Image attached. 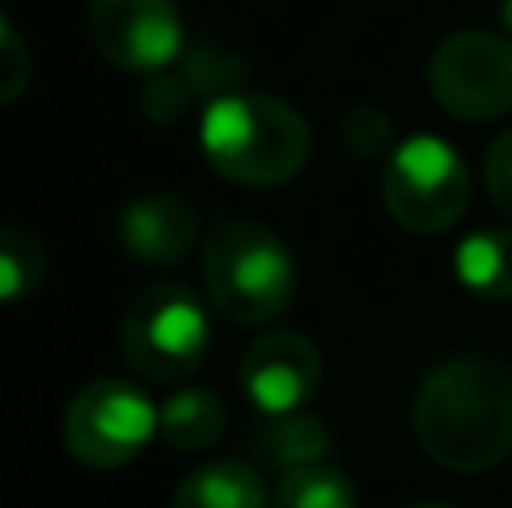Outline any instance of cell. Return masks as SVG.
Returning <instances> with one entry per match:
<instances>
[{"mask_svg": "<svg viewBox=\"0 0 512 508\" xmlns=\"http://www.w3.org/2000/svg\"><path fill=\"white\" fill-rule=\"evenodd\" d=\"M486 189L499 212L512 221V126L486 149Z\"/></svg>", "mask_w": 512, "mask_h": 508, "instance_id": "cell-19", "label": "cell"}, {"mask_svg": "<svg viewBox=\"0 0 512 508\" xmlns=\"http://www.w3.org/2000/svg\"><path fill=\"white\" fill-rule=\"evenodd\" d=\"M198 243V207L180 194L153 189L122 207L117 216V248L144 266H176Z\"/></svg>", "mask_w": 512, "mask_h": 508, "instance_id": "cell-10", "label": "cell"}, {"mask_svg": "<svg viewBox=\"0 0 512 508\" xmlns=\"http://www.w3.org/2000/svg\"><path fill=\"white\" fill-rule=\"evenodd\" d=\"M207 302L234 324H270L297 297V261L274 230L225 221L203 243Z\"/></svg>", "mask_w": 512, "mask_h": 508, "instance_id": "cell-3", "label": "cell"}, {"mask_svg": "<svg viewBox=\"0 0 512 508\" xmlns=\"http://www.w3.org/2000/svg\"><path fill=\"white\" fill-rule=\"evenodd\" d=\"M198 144H203L207 167L230 185L274 189L301 176L310 158V126L279 95L225 90L203 104Z\"/></svg>", "mask_w": 512, "mask_h": 508, "instance_id": "cell-2", "label": "cell"}, {"mask_svg": "<svg viewBox=\"0 0 512 508\" xmlns=\"http://www.w3.org/2000/svg\"><path fill=\"white\" fill-rule=\"evenodd\" d=\"M328 450H333L328 423L315 419V414H301V410L270 414V419L252 432V455L261 459V464L279 468V473L306 468V464H324Z\"/></svg>", "mask_w": 512, "mask_h": 508, "instance_id": "cell-12", "label": "cell"}, {"mask_svg": "<svg viewBox=\"0 0 512 508\" xmlns=\"http://www.w3.org/2000/svg\"><path fill=\"white\" fill-rule=\"evenodd\" d=\"M414 437L450 473H486L512 450V374L490 356H450L414 392Z\"/></svg>", "mask_w": 512, "mask_h": 508, "instance_id": "cell-1", "label": "cell"}, {"mask_svg": "<svg viewBox=\"0 0 512 508\" xmlns=\"http://www.w3.org/2000/svg\"><path fill=\"white\" fill-rule=\"evenodd\" d=\"M319 378H324V360L319 347L306 333L292 329H270L243 351L239 365V387L256 410L270 419V414H292L319 392Z\"/></svg>", "mask_w": 512, "mask_h": 508, "instance_id": "cell-9", "label": "cell"}, {"mask_svg": "<svg viewBox=\"0 0 512 508\" xmlns=\"http://www.w3.org/2000/svg\"><path fill=\"white\" fill-rule=\"evenodd\" d=\"M171 508H274V500L252 464L216 459V464H198L194 473L180 477Z\"/></svg>", "mask_w": 512, "mask_h": 508, "instance_id": "cell-11", "label": "cell"}, {"mask_svg": "<svg viewBox=\"0 0 512 508\" xmlns=\"http://www.w3.org/2000/svg\"><path fill=\"white\" fill-rule=\"evenodd\" d=\"M382 203L409 234H445L472 203L463 153L441 135H409L382 162Z\"/></svg>", "mask_w": 512, "mask_h": 508, "instance_id": "cell-5", "label": "cell"}, {"mask_svg": "<svg viewBox=\"0 0 512 508\" xmlns=\"http://www.w3.org/2000/svg\"><path fill=\"white\" fill-rule=\"evenodd\" d=\"M0 59H5V68H0V99L14 104L27 90V81H32V54H27L23 36H18V27L9 18H0Z\"/></svg>", "mask_w": 512, "mask_h": 508, "instance_id": "cell-18", "label": "cell"}, {"mask_svg": "<svg viewBox=\"0 0 512 508\" xmlns=\"http://www.w3.org/2000/svg\"><path fill=\"white\" fill-rule=\"evenodd\" d=\"M45 284V243L23 225L0 230V297L23 302Z\"/></svg>", "mask_w": 512, "mask_h": 508, "instance_id": "cell-16", "label": "cell"}, {"mask_svg": "<svg viewBox=\"0 0 512 508\" xmlns=\"http://www.w3.org/2000/svg\"><path fill=\"white\" fill-rule=\"evenodd\" d=\"M342 149L355 153V158H378L382 149H396L391 144V122L382 108H351V113L342 117Z\"/></svg>", "mask_w": 512, "mask_h": 508, "instance_id": "cell-17", "label": "cell"}, {"mask_svg": "<svg viewBox=\"0 0 512 508\" xmlns=\"http://www.w3.org/2000/svg\"><path fill=\"white\" fill-rule=\"evenodd\" d=\"M86 32L113 68L158 72L185 54V18L176 0H90Z\"/></svg>", "mask_w": 512, "mask_h": 508, "instance_id": "cell-8", "label": "cell"}, {"mask_svg": "<svg viewBox=\"0 0 512 508\" xmlns=\"http://www.w3.org/2000/svg\"><path fill=\"white\" fill-rule=\"evenodd\" d=\"M225 401L207 387H180L167 405H162V437L171 450H207L225 437Z\"/></svg>", "mask_w": 512, "mask_h": 508, "instance_id": "cell-14", "label": "cell"}, {"mask_svg": "<svg viewBox=\"0 0 512 508\" xmlns=\"http://www.w3.org/2000/svg\"><path fill=\"white\" fill-rule=\"evenodd\" d=\"M409 508H450V504H409Z\"/></svg>", "mask_w": 512, "mask_h": 508, "instance_id": "cell-21", "label": "cell"}, {"mask_svg": "<svg viewBox=\"0 0 512 508\" xmlns=\"http://www.w3.org/2000/svg\"><path fill=\"white\" fill-rule=\"evenodd\" d=\"M499 18H504V27H508V36H512V0H504V5H499Z\"/></svg>", "mask_w": 512, "mask_h": 508, "instance_id": "cell-20", "label": "cell"}, {"mask_svg": "<svg viewBox=\"0 0 512 508\" xmlns=\"http://www.w3.org/2000/svg\"><path fill=\"white\" fill-rule=\"evenodd\" d=\"M274 508H360L355 482L333 464L288 468L274 486Z\"/></svg>", "mask_w": 512, "mask_h": 508, "instance_id": "cell-15", "label": "cell"}, {"mask_svg": "<svg viewBox=\"0 0 512 508\" xmlns=\"http://www.w3.org/2000/svg\"><path fill=\"white\" fill-rule=\"evenodd\" d=\"M162 432V410L126 378H95L63 410V446L86 468H122Z\"/></svg>", "mask_w": 512, "mask_h": 508, "instance_id": "cell-6", "label": "cell"}, {"mask_svg": "<svg viewBox=\"0 0 512 508\" xmlns=\"http://www.w3.org/2000/svg\"><path fill=\"white\" fill-rule=\"evenodd\" d=\"M454 275L481 302H512V225L472 230L454 252Z\"/></svg>", "mask_w": 512, "mask_h": 508, "instance_id": "cell-13", "label": "cell"}, {"mask_svg": "<svg viewBox=\"0 0 512 508\" xmlns=\"http://www.w3.org/2000/svg\"><path fill=\"white\" fill-rule=\"evenodd\" d=\"M427 90L459 122H495L512 113V36L463 27L427 59Z\"/></svg>", "mask_w": 512, "mask_h": 508, "instance_id": "cell-7", "label": "cell"}, {"mask_svg": "<svg viewBox=\"0 0 512 508\" xmlns=\"http://www.w3.org/2000/svg\"><path fill=\"white\" fill-rule=\"evenodd\" d=\"M122 356L149 383H176L212 356V315L185 284H153L122 315Z\"/></svg>", "mask_w": 512, "mask_h": 508, "instance_id": "cell-4", "label": "cell"}]
</instances>
